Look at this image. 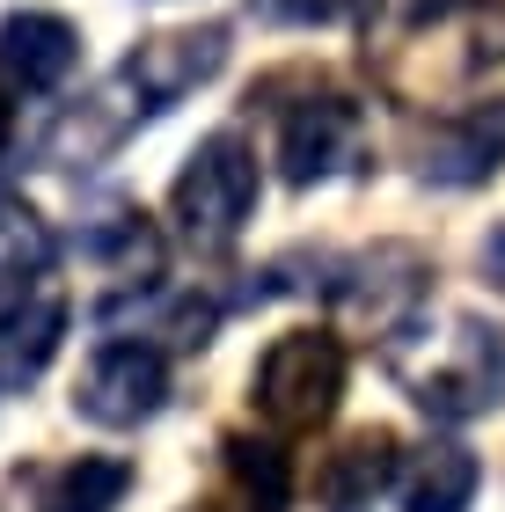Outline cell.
Masks as SVG:
<instances>
[{"label": "cell", "instance_id": "cell-1", "mask_svg": "<svg viewBox=\"0 0 505 512\" xmlns=\"http://www.w3.org/2000/svg\"><path fill=\"white\" fill-rule=\"evenodd\" d=\"M505 59V0H410L396 30V88L447 96Z\"/></svg>", "mask_w": 505, "mask_h": 512}, {"label": "cell", "instance_id": "cell-2", "mask_svg": "<svg viewBox=\"0 0 505 512\" xmlns=\"http://www.w3.org/2000/svg\"><path fill=\"white\" fill-rule=\"evenodd\" d=\"M257 191H264V176H257L249 139L242 132H213V139L191 147V161H183V176L169 191V213L198 249H227L249 227V213H257Z\"/></svg>", "mask_w": 505, "mask_h": 512}, {"label": "cell", "instance_id": "cell-3", "mask_svg": "<svg viewBox=\"0 0 505 512\" xmlns=\"http://www.w3.org/2000/svg\"><path fill=\"white\" fill-rule=\"evenodd\" d=\"M249 388H257V410L279 432H315V425H330V410L344 395V344L330 330H286L257 359Z\"/></svg>", "mask_w": 505, "mask_h": 512}, {"label": "cell", "instance_id": "cell-4", "mask_svg": "<svg viewBox=\"0 0 505 512\" xmlns=\"http://www.w3.org/2000/svg\"><path fill=\"white\" fill-rule=\"evenodd\" d=\"M410 403L462 425V417H484L505 395V330H484V322H454V337H432L425 366H396Z\"/></svg>", "mask_w": 505, "mask_h": 512}, {"label": "cell", "instance_id": "cell-5", "mask_svg": "<svg viewBox=\"0 0 505 512\" xmlns=\"http://www.w3.org/2000/svg\"><path fill=\"white\" fill-rule=\"evenodd\" d=\"M359 161H366V110L352 96L323 88V96L286 110V125H279L286 183H330V176H352Z\"/></svg>", "mask_w": 505, "mask_h": 512}, {"label": "cell", "instance_id": "cell-6", "mask_svg": "<svg viewBox=\"0 0 505 512\" xmlns=\"http://www.w3.org/2000/svg\"><path fill=\"white\" fill-rule=\"evenodd\" d=\"M169 403V359L154 352V344H103L96 359H88V374L74 388V410L88 425H147L154 410Z\"/></svg>", "mask_w": 505, "mask_h": 512}, {"label": "cell", "instance_id": "cell-7", "mask_svg": "<svg viewBox=\"0 0 505 512\" xmlns=\"http://www.w3.org/2000/svg\"><path fill=\"white\" fill-rule=\"evenodd\" d=\"M220 66H227V30H162V37H147L118 74L132 81V96L147 103V118H162L191 88L213 81Z\"/></svg>", "mask_w": 505, "mask_h": 512}, {"label": "cell", "instance_id": "cell-8", "mask_svg": "<svg viewBox=\"0 0 505 512\" xmlns=\"http://www.w3.org/2000/svg\"><path fill=\"white\" fill-rule=\"evenodd\" d=\"M140 118H147V103L132 96L125 74H110L88 103H74V110L52 118V132H44V161H52V169H96V161H110L125 147V132Z\"/></svg>", "mask_w": 505, "mask_h": 512}, {"label": "cell", "instance_id": "cell-9", "mask_svg": "<svg viewBox=\"0 0 505 512\" xmlns=\"http://www.w3.org/2000/svg\"><path fill=\"white\" fill-rule=\"evenodd\" d=\"M74 66H81V30L66 15H52V8L0 15V74H8L15 88L44 96V88H59Z\"/></svg>", "mask_w": 505, "mask_h": 512}, {"label": "cell", "instance_id": "cell-10", "mask_svg": "<svg viewBox=\"0 0 505 512\" xmlns=\"http://www.w3.org/2000/svg\"><path fill=\"white\" fill-rule=\"evenodd\" d=\"M505 169V96L498 103H469L454 110V118H440L425 132V176L432 183H484Z\"/></svg>", "mask_w": 505, "mask_h": 512}, {"label": "cell", "instance_id": "cell-11", "mask_svg": "<svg viewBox=\"0 0 505 512\" xmlns=\"http://www.w3.org/2000/svg\"><path fill=\"white\" fill-rule=\"evenodd\" d=\"M66 337V300L59 293H30L22 308L0 315V395H22L44 366H52Z\"/></svg>", "mask_w": 505, "mask_h": 512}, {"label": "cell", "instance_id": "cell-12", "mask_svg": "<svg viewBox=\"0 0 505 512\" xmlns=\"http://www.w3.org/2000/svg\"><path fill=\"white\" fill-rule=\"evenodd\" d=\"M476 483H484L476 454L432 439V447L403 454V469H396V505H403V512H469Z\"/></svg>", "mask_w": 505, "mask_h": 512}, {"label": "cell", "instance_id": "cell-13", "mask_svg": "<svg viewBox=\"0 0 505 512\" xmlns=\"http://www.w3.org/2000/svg\"><path fill=\"white\" fill-rule=\"evenodd\" d=\"M132 491V469L125 461H103V454H81L44 483L37 512H118V498Z\"/></svg>", "mask_w": 505, "mask_h": 512}, {"label": "cell", "instance_id": "cell-14", "mask_svg": "<svg viewBox=\"0 0 505 512\" xmlns=\"http://www.w3.org/2000/svg\"><path fill=\"white\" fill-rule=\"evenodd\" d=\"M396 469H403V461H396V439H388V432H359L352 447L323 469V498L352 512V505L374 498L381 483H396Z\"/></svg>", "mask_w": 505, "mask_h": 512}, {"label": "cell", "instance_id": "cell-15", "mask_svg": "<svg viewBox=\"0 0 505 512\" xmlns=\"http://www.w3.org/2000/svg\"><path fill=\"white\" fill-rule=\"evenodd\" d=\"M44 264H52V227H44L22 198H0V293L30 286Z\"/></svg>", "mask_w": 505, "mask_h": 512}, {"label": "cell", "instance_id": "cell-16", "mask_svg": "<svg viewBox=\"0 0 505 512\" xmlns=\"http://www.w3.org/2000/svg\"><path fill=\"white\" fill-rule=\"evenodd\" d=\"M227 469H235V483L249 491V505L257 512H286L293 498V469H286V454L271 447V439H227Z\"/></svg>", "mask_w": 505, "mask_h": 512}, {"label": "cell", "instance_id": "cell-17", "mask_svg": "<svg viewBox=\"0 0 505 512\" xmlns=\"http://www.w3.org/2000/svg\"><path fill=\"white\" fill-rule=\"evenodd\" d=\"M279 22H301V30H337V22H352V30H366V22L381 15V0H264Z\"/></svg>", "mask_w": 505, "mask_h": 512}, {"label": "cell", "instance_id": "cell-18", "mask_svg": "<svg viewBox=\"0 0 505 512\" xmlns=\"http://www.w3.org/2000/svg\"><path fill=\"white\" fill-rule=\"evenodd\" d=\"M8 147H15V103H8V88H0V161H8Z\"/></svg>", "mask_w": 505, "mask_h": 512}, {"label": "cell", "instance_id": "cell-19", "mask_svg": "<svg viewBox=\"0 0 505 512\" xmlns=\"http://www.w3.org/2000/svg\"><path fill=\"white\" fill-rule=\"evenodd\" d=\"M198 512H220V505H198Z\"/></svg>", "mask_w": 505, "mask_h": 512}]
</instances>
